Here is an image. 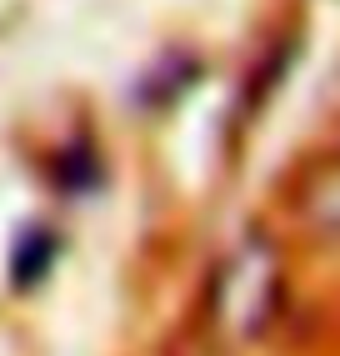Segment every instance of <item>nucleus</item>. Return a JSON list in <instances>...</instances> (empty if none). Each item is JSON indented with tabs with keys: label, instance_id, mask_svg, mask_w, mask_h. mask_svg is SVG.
Listing matches in <instances>:
<instances>
[{
	"label": "nucleus",
	"instance_id": "obj_1",
	"mask_svg": "<svg viewBox=\"0 0 340 356\" xmlns=\"http://www.w3.org/2000/svg\"><path fill=\"white\" fill-rule=\"evenodd\" d=\"M271 306H275V256L265 246H246L215 281V321L235 337H250L271 316Z\"/></svg>",
	"mask_w": 340,
	"mask_h": 356
},
{
	"label": "nucleus",
	"instance_id": "obj_2",
	"mask_svg": "<svg viewBox=\"0 0 340 356\" xmlns=\"http://www.w3.org/2000/svg\"><path fill=\"white\" fill-rule=\"evenodd\" d=\"M51 236H26V241H20V251H15V281H20V286H26V281H35L40 271H45V261H51Z\"/></svg>",
	"mask_w": 340,
	"mask_h": 356
}]
</instances>
